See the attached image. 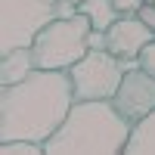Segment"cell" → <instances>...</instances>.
<instances>
[{"mask_svg": "<svg viewBox=\"0 0 155 155\" xmlns=\"http://www.w3.org/2000/svg\"><path fill=\"white\" fill-rule=\"evenodd\" d=\"M90 31H93V25L84 12L68 16V19H53L31 44L34 65L53 68V71H68L78 59H84L90 53Z\"/></svg>", "mask_w": 155, "mask_h": 155, "instance_id": "277c9868", "label": "cell"}, {"mask_svg": "<svg viewBox=\"0 0 155 155\" xmlns=\"http://www.w3.org/2000/svg\"><path fill=\"white\" fill-rule=\"evenodd\" d=\"M78 16L71 0H0V53L31 47L53 19Z\"/></svg>", "mask_w": 155, "mask_h": 155, "instance_id": "3957f363", "label": "cell"}, {"mask_svg": "<svg viewBox=\"0 0 155 155\" xmlns=\"http://www.w3.org/2000/svg\"><path fill=\"white\" fill-rule=\"evenodd\" d=\"M71 3H84V0H71Z\"/></svg>", "mask_w": 155, "mask_h": 155, "instance_id": "5bb4252c", "label": "cell"}, {"mask_svg": "<svg viewBox=\"0 0 155 155\" xmlns=\"http://www.w3.org/2000/svg\"><path fill=\"white\" fill-rule=\"evenodd\" d=\"M146 3H155V0H146Z\"/></svg>", "mask_w": 155, "mask_h": 155, "instance_id": "9a60e30c", "label": "cell"}, {"mask_svg": "<svg viewBox=\"0 0 155 155\" xmlns=\"http://www.w3.org/2000/svg\"><path fill=\"white\" fill-rule=\"evenodd\" d=\"M34 68L37 65H34L31 47H19V50H9V53H0V87L19 84L22 78H28Z\"/></svg>", "mask_w": 155, "mask_h": 155, "instance_id": "ba28073f", "label": "cell"}, {"mask_svg": "<svg viewBox=\"0 0 155 155\" xmlns=\"http://www.w3.org/2000/svg\"><path fill=\"white\" fill-rule=\"evenodd\" d=\"M143 3H146V0H115V6H118L121 16H137Z\"/></svg>", "mask_w": 155, "mask_h": 155, "instance_id": "7c38bea8", "label": "cell"}, {"mask_svg": "<svg viewBox=\"0 0 155 155\" xmlns=\"http://www.w3.org/2000/svg\"><path fill=\"white\" fill-rule=\"evenodd\" d=\"M74 106V90L68 71L34 68L19 84L0 87V143L31 140L47 143L68 118Z\"/></svg>", "mask_w": 155, "mask_h": 155, "instance_id": "6da1fadb", "label": "cell"}, {"mask_svg": "<svg viewBox=\"0 0 155 155\" xmlns=\"http://www.w3.org/2000/svg\"><path fill=\"white\" fill-rule=\"evenodd\" d=\"M124 155H155V112H149L146 118H140L130 127Z\"/></svg>", "mask_w": 155, "mask_h": 155, "instance_id": "9c48e42d", "label": "cell"}, {"mask_svg": "<svg viewBox=\"0 0 155 155\" xmlns=\"http://www.w3.org/2000/svg\"><path fill=\"white\" fill-rule=\"evenodd\" d=\"M130 127L112 99H74L68 118L44 149L47 155H124Z\"/></svg>", "mask_w": 155, "mask_h": 155, "instance_id": "7a4b0ae2", "label": "cell"}, {"mask_svg": "<svg viewBox=\"0 0 155 155\" xmlns=\"http://www.w3.org/2000/svg\"><path fill=\"white\" fill-rule=\"evenodd\" d=\"M137 62H124L109 50H90L68 68L74 99H112L124 81V71Z\"/></svg>", "mask_w": 155, "mask_h": 155, "instance_id": "5b68a950", "label": "cell"}, {"mask_svg": "<svg viewBox=\"0 0 155 155\" xmlns=\"http://www.w3.org/2000/svg\"><path fill=\"white\" fill-rule=\"evenodd\" d=\"M137 65L146 68L149 74H155V41H149V44L143 47V53L137 56Z\"/></svg>", "mask_w": 155, "mask_h": 155, "instance_id": "8fae6325", "label": "cell"}, {"mask_svg": "<svg viewBox=\"0 0 155 155\" xmlns=\"http://www.w3.org/2000/svg\"><path fill=\"white\" fill-rule=\"evenodd\" d=\"M149 41H155V31L140 16H121L106 31V50L124 62H137V56L143 53V47Z\"/></svg>", "mask_w": 155, "mask_h": 155, "instance_id": "52a82bcc", "label": "cell"}, {"mask_svg": "<svg viewBox=\"0 0 155 155\" xmlns=\"http://www.w3.org/2000/svg\"><path fill=\"white\" fill-rule=\"evenodd\" d=\"M112 102L130 124H137L149 112H155V74H149L140 65H130L124 71V81L118 93L112 96Z\"/></svg>", "mask_w": 155, "mask_h": 155, "instance_id": "8992f818", "label": "cell"}, {"mask_svg": "<svg viewBox=\"0 0 155 155\" xmlns=\"http://www.w3.org/2000/svg\"><path fill=\"white\" fill-rule=\"evenodd\" d=\"M78 12H84V16L90 19L93 31H109L112 25L121 19L115 0H84V3H78Z\"/></svg>", "mask_w": 155, "mask_h": 155, "instance_id": "30bf717a", "label": "cell"}, {"mask_svg": "<svg viewBox=\"0 0 155 155\" xmlns=\"http://www.w3.org/2000/svg\"><path fill=\"white\" fill-rule=\"evenodd\" d=\"M137 16H140V19H143V22L149 25V28L155 31V3H143V6H140V12H137Z\"/></svg>", "mask_w": 155, "mask_h": 155, "instance_id": "4fadbf2b", "label": "cell"}]
</instances>
